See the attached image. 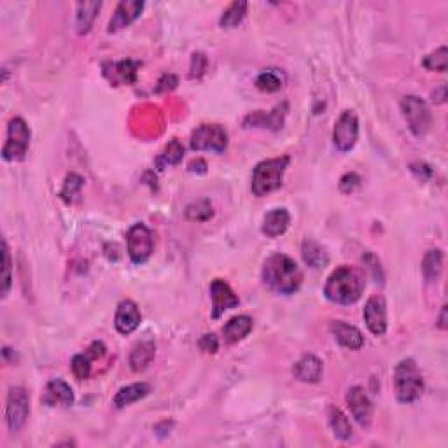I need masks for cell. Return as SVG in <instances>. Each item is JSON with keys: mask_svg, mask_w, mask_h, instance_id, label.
<instances>
[{"mask_svg": "<svg viewBox=\"0 0 448 448\" xmlns=\"http://www.w3.org/2000/svg\"><path fill=\"white\" fill-rule=\"evenodd\" d=\"M359 182H361V179H359V175H355V174L344 175V177H341V182H340L341 191H344V193L354 191V189L359 186Z\"/></svg>", "mask_w": 448, "mask_h": 448, "instance_id": "39", "label": "cell"}, {"mask_svg": "<svg viewBox=\"0 0 448 448\" xmlns=\"http://www.w3.org/2000/svg\"><path fill=\"white\" fill-rule=\"evenodd\" d=\"M440 327H442V330H445L447 327V306H443V310H442V317H440Z\"/></svg>", "mask_w": 448, "mask_h": 448, "instance_id": "40", "label": "cell"}, {"mask_svg": "<svg viewBox=\"0 0 448 448\" xmlns=\"http://www.w3.org/2000/svg\"><path fill=\"white\" fill-rule=\"evenodd\" d=\"M210 298H212V317L214 319H219L221 315L229 308H235L238 306V296L233 292V289L226 284L221 278H216V280L210 284Z\"/></svg>", "mask_w": 448, "mask_h": 448, "instance_id": "12", "label": "cell"}, {"mask_svg": "<svg viewBox=\"0 0 448 448\" xmlns=\"http://www.w3.org/2000/svg\"><path fill=\"white\" fill-rule=\"evenodd\" d=\"M292 373L298 380L306 383H315L319 382L320 376H323V362H320L319 358L315 355L308 354L303 355L298 362L292 368Z\"/></svg>", "mask_w": 448, "mask_h": 448, "instance_id": "18", "label": "cell"}, {"mask_svg": "<svg viewBox=\"0 0 448 448\" xmlns=\"http://www.w3.org/2000/svg\"><path fill=\"white\" fill-rule=\"evenodd\" d=\"M81 188H83V179H81L79 175H76V174H70L69 177H67L65 186H63V189L60 195H62L63 200L70 202V200H72V196H76L77 193H79Z\"/></svg>", "mask_w": 448, "mask_h": 448, "instance_id": "36", "label": "cell"}, {"mask_svg": "<svg viewBox=\"0 0 448 448\" xmlns=\"http://www.w3.org/2000/svg\"><path fill=\"white\" fill-rule=\"evenodd\" d=\"M285 109H287V105H278L277 109H275L273 112H270V114H264V112L257 111L254 112V114H250L249 118L245 119V125H252V126H263V128H273V130H278L282 128V123H284V116H285Z\"/></svg>", "mask_w": 448, "mask_h": 448, "instance_id": "21", "label": "cell"}, {"mask_svg": "<svg viewBox=\"0 0 448 448\" xmlns=\"http://www.w3.org/2000/svg\"><path fill=\"white\" fill-rule=\"evenodd\" d=\"M140 312H139V306L135 305L133 301L126 299V301L119 303L118 306V312H116V330L119 331L121 334H130L140 326Z\"/></svg>", "mask_w": 448, "mask_h": 448, "instance_id": "16", "label": "cell"}, {"mask_svg": "<svg viewBox=\"0 0 448 448\" xmlns=\"http://www.w3.org/2000/svg\"><path fill=\"white\" fill-rule=\"evenodd\" d=\"M362 291H365V278L351 266L337 268L324 285L326 298L338 305H352L361 298Z\"/></svg>", "mask_w": 448, "mask_h": 448, "instance_id": "2", "label": "cell"}, {"mask_svg": "<svg viewBox=\"0 0 448 448\" xmlns=\"http://www.w3.org/2000/svg\"><path fill=\"white\" fill-rule=\"evenodd\" d=\"M186 217L191 221H207L209 217H212V205L207 200L193 203L186 209Z\"/></svg>", "mask_w": 448, "mask_h": 448, "instance_id": "34", "label": "cell"}, {"mask_svg": "<svg viewBox=\"0 0 448 448\" xmlns=\"http://www.w3.org/2000/svg\"><path fill=\"white\" fill-rule=\"evenodd\" d=\"M154 351H156V347H154L153 341H142V344L137 345L130 354V366H132L133 372L146 369L153 361Z\"/></svg>", "mask_w": 448, "mask_h": 448, "instance_id": "23", "label": "cell"}, {"mask_svg": "<svg viewBox=\"0 0 448 448\" xmlns=\"http://www.w3.org/2000/svg\"><path fill=\"white\" fill-rule=\"evenodd\" d=\"M140 63L132 62V60H123L112 65V83H121V84H132L137 81V70H139Z\"/></svg>", "mask_w": 448, "mask_h": 448, "instance_id": "24", "label": "cell"}, {"mask_svg": "<svg viewBox=\"0 0 448 448\" xmlns=\"http://www.w3.org/2000/svg\"><path fill=\"white\" fill-rule=\"evenodd\" d=\"M149 386L147 383H132V386H126L119 391L114 396V407L116 408H125L130 407L135 401L142 400L149 394Z\"/></svg>", "mask_w": 448, "mask_h": 448, "instance_id": "22", "label": "cell"}, {"mask_svg": "<svg viewBox=\"0 0 448 448\" xmlns=\"http://www.w3.org/2000/svg\"><path fill=\"white\" fill-rule=\"evenodd\" d=\"M330 426L333 429L334 436L340 440H351L352 438V426L348 422L347 415L338 408H330Z\"/></svg>", "mask_w": 448, "mask_h": 448, "instance_id": "27", "label": "cell"}, {"mask_svg": "<svg viewBox=\"0 0 448 448\" xmlns=\"http://www.w3.org/2000/svg\"><path fill=\"white\" fill-rule=\"evenodd\" d=\"M289 223H291V216L285 209H273L264 216L263 219V233L270 238L280 236L287 231Z\"/></svg>", "mask_w": 448, "mask_h": 448, "instance_id": "19", "label": "cell"}, {"mask_svg": "<svg viewBox=\"0 0 448 448\" xmlns=\"http://www.w3.org/2000/svg\"><path fill=\"white\" fill-rule=\"evenodd\" d=\"M126 247H128V256L133 263H146L154 249V240L151 229L142 223L133 224L128 229V235H126Z\"/></svg>", "mask_w": 448, "mask_h": 448, "instance_id": "7", "label": "cell"}, {"mask_svg": "<svg viewBox=\"0 0 448 448\" xmlns=\"http://www.w3.org/2000/svg\"><path fill=\"white\" fill-rule=\"evenodd\" d=\"M207 69V58L203 53H195L191 58V72H189V76L195 79V77H202L203 72H205Z\"/></svg>", "mask_w": 448, "mask_h": 448, "instance_id": "37", "label": "cell"}, {"mask_svg": "<svg viewBox=\"0 0 448 448\" xmlns=\"http://www.w3.org/2000/svg\"><path fill=\"white\" fill-rule=\"evenodd\" d=\"M30 147V128L21 118L11 119L7 126V140L2 147V158L6 161L23 160Z\"/></svg>", "mask_w": 448, "mask_h": 448, "instance_id": "5", "label": "cell"}, {"mask_svg": "<svg viewBox=\"0 0 448 448\" xmlns=\"http://www.w3.org/2000/svg\"><path fill=\"white\" fill-rule=\"evenodd\" d=\"M365 320L368 330L376 337H382L387 331V310L382 296H372L365 306Z\"/></svg>", "mask_w": 448, "mask_h": 448, "instance_id": "11", "label": "cell"}, {"mask_svg": "<svg viewBox=\"0 0 448 448\" xmlns=\"http://www.w3.org/2000/svg\"><path fill=\"white\" fill-rule=\"evenodd\" d=\"M347 403L352 415L361 426H368L373 417V405L369 398L366 396L362 387H352L347 394Z\"/></svg>", "mask_w": 448, "mask_h": 448, "instance_id": "13", "label": "cell"}, {"mask_svg": "<svg viewBox=\"0 0 448 448\" xmlns=\"http://www.w3.org/2000/svg\"><path fill=\"white\" fill-rule=\"evenodd\" d=\"M358 135H359V123L358 118H355L354 112L345 111L344 114L338 118L337 125H334V132H333V140L334 146H337L338 151L341 153H347L358 142Z\"/></svg>", "mask_w": 448, "mask_h": 448, "instance_id": "10", "label": "cell"}, {"mask_svg": "<svg viewBox=\"0 0 448 448\" xmlns=\"http://www.w3.org/2000/svg\"><path fill=\"white\" fill-rule=\"evenodd\" d=\"M200 348H202L203 352H209V354H216L217 348H219V340H217L216 334H203L202 338H200Z\"/></svg>", "mask_w": 448, "mask_h": 448, "instance_id": "38", "label": "cell"}, {"mask_svg": "<svg viewBox=\"0 0 448 448\" xmlns=\"http://www.w3.org/2000/svg\"><path fill=\"white\" fill-rule=\"evenodd\" d=\"M443 268V252L440 249H433L426 254L424 263H422V271L429 282L436 280L442 273Z\"/></svg>", "mask_w": 448, "mask_h": 448, "instance_id": "28", "label": "cell"}, {"mask_svg": "<svg viewBox=\"0 0 448 448\" xmlns=\"http://www.w3.org/2000/svg\"><path fill=\"white\" fill-rule=\"evenodd\" d=\"M144 2H139V0H123L118 6V9H116L111 23H109V32L111 34L112 32H119L128 27V25H132L140 16Z\"/></svg>", "mask_w": 448, "mask_h": 448, "instance_id": "14", "label": "cell"}, {"mask_svg": "<svg viewBox=\"0 0 448 448\" xmlns=\"http://www.w3.org/2000/svg\"><path fill=\"white\" fill-rule=\"evenodd\" d=\"M228 147V133L219 125H202L193 132L191 149L224 153Z\"/></svg>", "mask_w": 448, "mask_h": 448, "instance_id": "9", "label": "cell"}, {"mask_svg": "<svg viewBox=\"0 0 448 448\" xmlns=\"http://www.w3.org/2000/svg\"><path fill=\"white\" fill-rule=\"evenodd\" d=\"M394 389L400 403H414L424 391V380L414 359H403L394 372Z\"/></svg>", "mask_w": 448, "mask_h": 448, "instance_id": "3", "label": "cell"}, {"mask_svg": "<svg viewBox=\"0 0 448 448\" xmlns=\"http://www.w3.org/2000/svg\"><path fill=\"white\" fill-rule=\"evenodd\" d=\"M289 165V156L273 158V160L261 161L252 172V193L256 196H264L282 186L285 168Z\"/></svg>", "mask_w": 448, "mask_h": 448, "instance_id": "4", "label": "cell"}, {"mask_svg": "<svg viewBox=\"0 0 448 448\" xmlns=\"http://www.w3.org/2000/svg\"><path fill=\"white\" fill-rule=\"evenodd\" d=\"M247 14V2H233L229 4L228 9L224 11L223 16H221V27L224 28H235L238 27L240 23L243 21V18H245Z\"/></svg>", "mask_w": 448, "mask_h": 448, "instance_id": "29", "label": "cell"}, {"mask_svg": "<svg viewBox=\"0 0 448 448\" xmlns=\"http://www.w3.org/2000/svg\"><path fill=\"white\" fill-rule=\"evenodd\" d=\"M2 257H4V273H2V296H7V292H9L11 289V254H9V249H7V242L4 240L2 242Z\"/></svg>", "mask_w": 448, "mask_h": 448, "instance_id": "35", "label": "cell"}, {"mask_svg": "<svg viewBox=\"0 0 448 448\" xmlns=\"http://www.w3.org/2000/svg\"><path fill=\"white\" fill-rule=\"evenodd\" d=\"M256 86L261 91H268V93H273L282 88V77L278 76L275 70H266V72L259 74L256 79Z\"/></svg>", "mask_w": 448, "mask_h": 448, "instance_id": "30", "label": "cell"}, {"mask_svg": "<svg viewBox=\"0 0 448 448\" xmlns=\"http://www.w3.org/2000/svg\"><path fill=\"white\" fill-rule=\"evenodd\" d=\"M182 156H184V147L177 139H174L165 147V153L160 156V165H177Z\"/></svg>", "mask_w": 448, "mask_h": 448, "instance_id": "31", "label": "cell"}, {"mask_svg": "<svg viewBox=\"0 0 448 448\" xmlns=\"http://www.w3.org/2000/svg\"><path fill=\"white\" fill-rule=\"evenodd\" d=\"M42 403L46 407H72L74 393L69 383L63 380H51L42 394Z\"/></svg>", "mask_w": 448, "mask_h": 448, "instance_id": "15", "label": "cell"}, {"mask_svg": "<svg viewBox=\"0 0 448 448\" xmlns=\"http://www.w3.org/2000/svg\"><path fill=\"white\" fill-rule=\"evenodd\" d=\"M401 111L408 123V128L417 137L424 135L431 125V109L422 98L405 97L401 100Z\"/></svg>", "mask_w": 448, "mask_h": 448, "instance_id": "8", "label": "cell"}, {"mask_svg": "<svg viewBox=\"0 0 448 448\" xmlns=\"http://www.w3.org/2000/svg\"><path fill=\"white\" fill-rule=\"evenodd\" d=\"M263 282L278 294H294L303 282V273L294 259L285 254H273L263 264Z\"/></svg>", "mask_w": 448, "mask_h": 448, "instance_id": "1", "label": "cell"}, {"mask_svg": "<svg viewBox=\"0 0 448 448\" xmlns=\"http://www.w3.org/2000/svg\"><path fill=\"white\" fill-rule=\"evenodd\" d=\"M91 359L93 355L88 352V354H77L72 358V372L76 375V379L84 380L90 376L91 373Z\"/></svg>", "mask_w": 448, "mask_h": 448, "instance_id": "32", "label": "cell"}, {"mask_svg": "<svg viewBox=\"0 0 448 448\" xmlns=\"http://www.w3.org/2000/svg\"><path fill=\"white\" fill-rule=\"evenodd\" d=\"M448 53H447V48L445 46H442V48L438 49V51H435L433 55L426 56L424 60V67L428 70H436V72H445L447 70V63H448Z\"/></svg>", "mask_w": 448, "mask_h": 448, "instance_id": "33", "label": "cell"}, {"mask_svg": "<svg viewBox=\"0 0 448 448\" xmlns=\"http://www.w3.org/2000/svg\"><path fill=\"white\" fill-rule=\"evenodd\" d=\"M254 327V320L250 319L249 315H238V317H233L226 323V326L223 327V334H224V340L228 344H236V341L243 340L247 334L252 331Z\"/></svg>", "mask_w": 448, "mask_h": 448, "instance_id": "20", "label": "cell"}, {"mask_svg": "<svg viewBox=\"0 0 448 448\" xmlns=\"http://www.w3.org/2000/svg\"><path fill=\"white\" fill-rule=\"evenodd\" d=\"M30 415V398L23 387H13L7 396L6 421L11 433H20Z\"/></svg>", "mask_w": 448, "mask_h": 448, "instance_id": "6", "label": "cell"}, {"mask_svg": "<svg viewBox=\"0 0 448 448\" xmlns=\"http://www.w3.org/2000/svg\"><path fill=\"white\" fill-rule=\"evenodd\" d=\"M331 333L334 334L341 347L351 348V351H359L365 345V337H362L361 331L355 326L344 323V320H334L331 324Z\"/></svg>", "mask_w": 448, "mask_h": 448, "instance_id": "17", "label": "cell"}, {"mask_svg": "<svg viewBox=\"0 0 448 448\" xmlns=\"http://www.w3.org/2000/svg\"><path fill=\"white\" fill-rule=\"evenodd\" d=\"M100 7H102L100 2L77 4V32H79V34H86V32H90L91 25H93Z\"/></svg>", "mask_w": 448, "mask_h": 448, "instance_id": "25", "label": "cell"}, {"mask_svg": "<svg viewBox=\"0 0 448 448\" xmlns=\"http://www.w3.org/2000/svg\"><path fill=\"white\" fill-rule=\"evenodd\" d=\"M303 259L308 266L312 268H323L327 264V252L324 250L323 245H319L313 240H305L303 242Z\"/></svg>", "mask_w": 448, "mask_h": 448, "instance_id": "26", "label": "cell"}]
</instances>
